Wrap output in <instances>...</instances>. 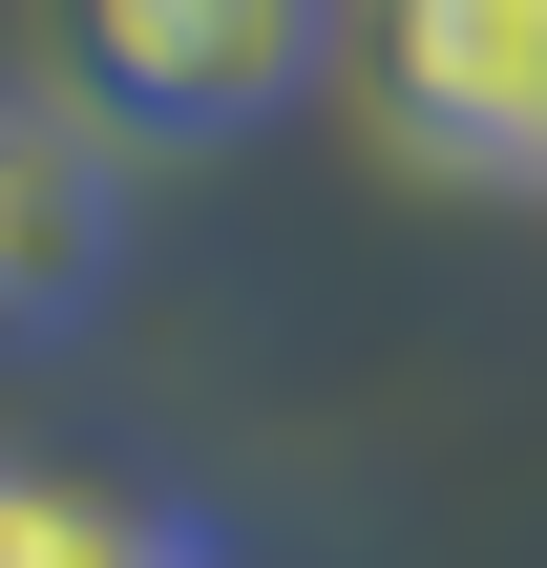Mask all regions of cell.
<instances>
[{"label": "cell", "mask_w": 547, "mask_h": 568, "mask_svg": "<svg viewBox=\"0 0 547 568\" xmlns=\"http://www.w3.org/2000/svg\"><path fill=\"white\" fill-rule=\"evenodd\" d=\"M337 0H42V63L105 148H232L316 84Z\"/></svg>", "instance_id": "cell-1"}, {"label": "cell", "mask_w": 547, "mask_h": 568, "mask_svg": "<svg viewBox=\"0 0 547 568\" xmlns=\"http://www.w3.org/2000/svg\"><path fill=\"white\" fill-rule=\"evenodd\" d=\"M379 84L422 169H547V0H379Z\"/></svg>", "instance_id": "cell-2"}, {"label": "cell", "mask_w": 547, "mask_h": 568, "mask_svg": "<svg viewBox=\"0 0 547 568\" xmlns=\"http://www.w3.org/2000/svg\"><path fill=\"white\" fill-rule=\"evenodd\" d=\"M105 232H126L105 126H84L63 84H0V337L84 316V295H105Z\"/></svg>", "instance_id": "cell-3"}, {"label": "cell", "mask_w": 547, "mask_h": 568, "mask_svg": "<svg viewBox=\"0 0 547 568\" xmlns=\"http://www.w3.org/2000/svg\"><path fill=\"white\" fill-rule=\"evenodd\" d=\"M190 527L148 506V485H105V464H21L0 443V568H169Z\"/></svg>", "instance_id": "cell-4"}, {"label": "cell", "mask_w": 547, "mask_h": 568, "mask_svg": "<svg viewBox=\"0 0 547 568\" xmlns=\"http://www.w3.org/2000/svg\"><path fill=\"white\" fill-rule=\"evenodd\" d=\"M169 568H232V548H211V527H190V548H169Z\"/></svg>", "instance_id": "cell-5"}]
</instances>
